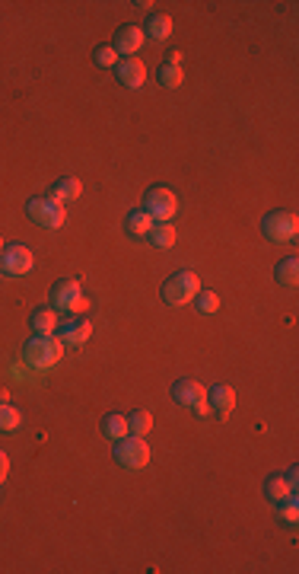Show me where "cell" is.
Wrapping results in <instances>:
<instances>
[{
	"mask_svg": "<svg viewBox=\"0 0 299 574\" xmlns=\"http://www.w3.org/2000/svg\"><path fill=\"white\" fill-rule=\"evenodd\" d=\"M115 459L124 469H143L150 463V446H146L143 437H121L115 440Z\"/></svg>",
	"mask_w": 299,
	"mask_h": 574,
	"instance_id": "8992f818",
	"label": "cell"
},
{
	"mask_svg": "<svg viewBox=\"0 0 299 574\" xmlns=\"http://www.w3.org/2000/svg\"><path fill=\"white\" fill-rule=\"evenodd\" d=\"M19 421H23V415H19L13 405H6V402H4V405H0V431H16Z\"/></svg>",
	"mask_w": 299,
	"mask_h": 574,
	"instance_id": "484cf974",
	"label": "cell"
},
{
	"mask_svg": "<svg viewBox=\"0 0 299 574\" xmlns=\"http://www.w3.org/2000/svg\"><path fill=\"white\" fill-rule=\"evenodd\" d=\"M150 427H153V415L150 412L137 408V412L127 415V431H131L134 437H146V434H150Z\"/></svg>",
	"mask_w": 299,
	"mask_h": 574,
	"instance_id": "44dd1931",
	"label": "cell"
},
{
	"mask_svg": "<svg viewBox=\"0 0 299 574\" xmlns=\"http://www.w3.org/2000/svg\"><path fill=\"white\" fill-rule=\"evenodd\" d=\"M6 475H10V456H6V453L0 450V482H4Z\"/></svg>",
	"mask_w": 299,
	"mask_h": 574,
	"instance_id": "f1b7e54d",
	"label": "cell"
},
{
	"mask_svg": "<svg viewBox=\"0 0 299 574\" xmlns=\"http://www.w3.org/2000/svg\"><path fill=\"white\" fill-rule=\"evenodd\" d=\"M156 77H159V83H163L165 89H175L178 83L184 80V70H182V64H178V61H165L163 67L156 70Z\"/></svg>",
	"mask_w": 299,
	"mask_h": 574,
	"instance_id": "ffe728a7",
	"label": "cell"
},
{
	"mask_svg": "<svg viewBox=\"0 0 299 574\" xmlns=\"http://www.w3.org/2000/svg\"><path fill=\"white\" fill-rule=\"evenodd\" d=\"M4 249H6V242H4V236H0V252H4Z\"/></svg>",
	"mask_w": 299,
	"mask_h": 574,
	"instance_id": "1f68e13d",
	"label": "cell"
},
{
	"mask_svg": "<svg viewBox=\"0 0 299 574\" xmlns=\"http://www.w3.org/2000/svg\"><path fill=\"white\" fill-rule=\"evenodd\" d=\"M261 230H264V236L274 242H293L299 233V217L293 214V210H271V214L261 220Z\"/></svg>",
	"mask_w": 299,
	"mask_h": 574,
	"instance_id": "277c9868",
	"label": "cell"
},
{
	"mask_svg": "<svg viewBox=\"0 0 299 574\" xmlns=\"http://www.w3.org/2000/svg\"><path fill=\"white\" fill-rule=\"evenodd\" d=\"M143 35L153 38V42H163V38H169L172 35V16H165V13H153V16L146 19Z\"/></svg>",
	"mask_w": 299,
	"mask_h": 574,
	"instance_id": "9a60e30c",
	"label": "cell"
},
{
	"mask_svg": "<svg viewBox=\"0 0 299 574\" xmlns=\"http://www.w3.org/2000/svg\"><path fill=\"white\" fill-rule=\"evenodd\" d=\"M143 29L140 26H121L118 32H115V45L112 48L118 51V55H134V51L143 48Z\"/></svg>",
	"mask_w": 299,
	"mask_h": 574,
	"instance_id": "8fae6325",
	"label": "cell"
},
{
	"mask_svg": "<svg viewBox=\"0 0 299 574\" xmlns=\"http://www.w3.org/2000/svg\"><path fill=\"white\" fill-rule=\"evenodd\" d=\"M93 61L99 64V67H115V64H118V51H115L112 45H102V48H95Z\"/></svg>",
	"mask_w": 299,
	"mask_h": 574,
	"instance_id": "4316f807",
	"label": "cell"
},
{
	"mask_svg": "<svg viewBox=\"0 0 299 574\" xmlns=\"http://www.w3.org/2000/svg\"><path fill=\"white\" fill-rule=\"evenodd\" d=\"M29 325H32L35 335H54L57 332V310H51V306H38V310L32 313Z\"/></svg>",
	"mask_w": 299,
	"mask_h": 574,
	"instance_id": "5bb4252c",
	"label": "cell"
},
{
	"mask_svg": "<svg viewBox=\"0 0 299 574\" xmlns=\"http://www.w3.org/2000/svg\"><path fill=\"white\" fill-rule=\"evenodd\" d=\"M201 291V278L194 271H175L169 281L163 284V297L169 306H184L194 300V293Z\"/></svg>",
	"mask_w": 299,
	"mask_h": 574,
	"instance_id": "7a4b0ae2",
	"label": "cell"
},
{
	"mask_svg": "<svg viewBox=\"0 0 299 574\" xmlns=\"http://www.w3.org/2000/svg\"><path fill=\"white\" fill-rule=\"evenodd\" d=\"M143 210L153 217V223H169L172 217L178 214V198L172 195L169 188L156 185V188L146 191V198H143Z\"/></svg>",
	"mask_w": 299,
	"mask_h": 574,
	"instance_id": "5b68a950",
	"label": "cell"
},
{
	"mask_svg": "<svg viewBox=\"0 0 299 574\" xmlns=\"http://www.w3.org/2000/svg\"><path fill=\"white\" fill-rule=\"evenodd\" d=\"M277 514H280V520H283V523H296L299 520V501H296V495L277 501Z\"/></svg>",
	"mask_w": 299,
	"mask_h": 574,
	"instance_id": "d4e9b609",
	"label": "cell"
},
{
	"mask_svg": "<svg viewBox=\"0 0 299 574\" xmlns=\"http://www.w3.org/2000/svg\"><path fill=\"white\" fill-rule=\"evenodd\" d=\"M86 306V300H83V291H80V281L74 278H64L57 281L54 287H51V310L57 313H76Z\"/></svg>",
	"mask_w": 299,
	"mask_h": 574,
	"instance_id": "52a82bcc",
	"label": "cell"
},
{
	"mask_svg": "<svg viewBox=\"0 0 299 574\" xmlns=\"http://www.w3.org/2000/svg\"><path fill=\"white\" fill-rule=\"evenodd\" d=\"M172 395H175V402H178V405L191 408L197 399H204V395H207V393H204V386H201V383H197V380H178L175 386H172Z\"/></svg>",
	"mask_w": 299,
	"mask_h": 574,
	"instance_id": "7c38bea8",
	"label": "cell"
},
{
	"mask_svg": "<svg viewBox=\"0 0 299 574\" xmlns=\"http://www.w3.org/2000/svg\"><path fill=\"white\" fill-rule=\"evenodd\" d=\"M264 495L271 497L274 504H277V501H283V497L296 495V491H293L290 485H286V478L280 475V472H274V475H271V478H267V482H264Z\"/></svg>",
	"mask_w": 299,
	"mask_h": 574,
	"instance_id": "ac0fdd59",
	"label": "cell"
},
{
	"mask_svg": "<svg viewBox=\"0 0 299 574\" xmlns=\"http://www.w3.org/2000/svg\"><path fill=\"white\" fill-rule=\"evenodd\" d=\"M6 399H10V393H6V389H0V405H4Z\"/></svg>",
	"mask_w": 299,
	"mask_h": 574,
	"instance_id": "4dcf8cb0",
	"label": "cell"
},
{
	"mask_svg": "<svg viewBox=\"0 0 299 574\" xmlns=\"http://www.w3.org/2000/svg\"><path fill=\"white\" fill-rule=\"evenodd\" d=\"M194 303H197V313H204V316H210V313L220 310V297H216L213 291H197Z\"/></svg>",
	"mask_w": 299,
	"mask_h": 574,
	"instance_id": "cb8c5ba5",
	"label": "cell"
},
{
	"mask_svg": "<svg viewBox=\"0 0 299 574\" xmlns=\"http://www.w3.org/2000/svg\"><path fill=\"white\" fill-rule=\"evenodd\" d=\"M191 412H194V415H197V418H204V415H207V412H210V402H207V395H204V399H197V402H194V405H191Z\"/></svg>",
	"mask_w": 299,
	"mask_h": 574,
	"instance_id": "83f0119b",
	"label": "cell"
},
{
	"mask_svg": "<svg viewBox=\"0 0 299 574\" xmlns=\"http://www.w3.org/2000/svg\"><path fill=\"white\" fill-rule=\"evenodd\" d=\"M102 434H105L108 440L127 437V415H105V418H102Z\"/></svg>",
	"mask_w": 299,
	"mask_h": 574,
	"instance_id": "d6986e66",
	"label": "cell"
},
{
	"mask_svg": "<svg viewBox=\"0 0 299 574\" xmlns=\"http://www.w3.org/2000/svg\"><path fill=\"white\" fill-rule=\"evenodd\" d=\"M80 191H83V182H80V179L67 176V179H57V182H54V188H51V198L64 204V201H74V198H80Z\"/></svg>",
	"mask_w": 299,
	"mask_h": 574,
	"instance_id": "2e32d148",
	"label": "cell"
},
{
	"mask_svg": "<svg viewBox=\"0 0 299 574\" xmlns=\"http://www.w3.org/2000/svg\"><path fill=\"white\" fill-rule=\"evenodd\" d=\"M35 259H32V249H25L23 242H13L0 252V271L4 274H13V278H23V274L32 271Z\"/></svg>",
	"mask_w": 299,
	"mask_h": 574,
	"instance_id": "ba28073f",
	"label": "cell"
},
{
	"mask_svg": "<svg viewBox=\"0 0 299 574\" xmlns=\"http://www.w3.org/2000/svg\"><path fill=\"white\" fill-rule=\"evenodd\" d=\"M207 402L210 408H216V412L229 415L235 408V389L233 386H223V383H216V386L207 389Z\"/></svg>",
	"mask_w": 299,
	"mask_h": 574,
	"instance_id": "4fadbf2b",
	"label": "cell"
},
{
	"mask_svg": "<svg viewBox=\"0 0 299 574\" xmlns=\"http://www.w3.org/2000/svg\"><path fill=\"white\" fill-rule=\"evenodd\" d=\"M23 354H25V361H29L32 367L48 370V367H54V364H61L64 342L57 335H38V338H32V342H25Z\"/></svg>",
	"mask_w": 299,
	"mask_h": 574,
	"instance_id": "6da1fadb",
	"label": "cell"
},
{
	"mask_svg": "<svg viewBox=\"0 0 299 574\" xmlns=\"http://www.w3.org/2000/svg\"><path fill=\"white\" fill-rule=\"evenodd\" d=\"M283 478H286V485H290V488L296 491V485H299V472H296V469H290V472H286Z\"/></svg>",
	"mask_w": 299,
	"mask_h": 574,
	"instance_id": "f546056e",
	"label": "cell"
},
{
	"mask_svg": "<svg viewBox=\"0 0 299 574\" xmlns=\"http://www.w3.org/2000/svg\"><path fill=\"white\" fill-rule=\"evenodd\" d=\"M61 342H67V344H86L89 342V335H93V325H89V319H64L61 325H57V332H54Z\"/></svg>",
	"mask_w": 299,
	"mask_h": 574,
	"instance_id": "30bf717a",
	"label": "cell"
},
{
	"mask_svg": "<svg viewBox=\"0 0 299 574\" xmlns=\"http://www.w3.org/2000/svg\"><path fill=\"white\" fill-rule=\"evenodd\" d=\"M115 77H118L121 86L140 89L146 80V67H143V61H137V57H121V61L115 64Z\"/></svg>",
	"mask_w": 299,
	"mask_h": 574,
	"instance_id": "9c48e42d",
	"label": "cell"
},
{
	"mask_svg": "<svg viewBox=\"0 0 299 574\" xmlns=\"http://www.w3.org/2000/svg\"><path fill=\"white\" fill-rule=\"evenodd\" d=\"M274 278H277V284H283V287H296V281H299V259H296V255L277 261V268H274Z\"/></svg>",
	"mask_w": 299,
	"mask_h": 574,
	"instance_id": "e0dca14e",
	"label": "cell"
},
{
	"mask_svg": "<svg viewBox=\"0 0 299 574\" xmlns=\"http://www.w3.org/2000/svg\"><path fill=\"white\" fill-rule=\"evenodd\" d=\"M150 227H153V217L146 214L143 208H140V210H131V214H127V230H131L134 236H146V233H150Z\"/></svg>",
	"mask_w": 299,
	"mask_h": 574,
	"instance_id": "603a6c76",
	"label": "cell"
},
{
	"mask_svg": "<svg viewBox=\"0 0 299 574\" xmlns=\"http://www.w3.org/2000/svg\"><path fill=\"white\" fill-rule=\"evenodd\" d=\"M150 242L156 249H169L172 242H175V230H172V223H153L150 227Z\"/></svg>",
	"mask_w": 299,
	"mask_h": 574,
	"instance_id": "7402d4cb",
	"label": "cell"
},
{
	"mask_svg": "<svg viewBox=\"0 0 299 574\" xmlns=\"http://www.w3.org/2000/svg\"><path fill=\"white\" fill-rule=\"evenodd\" d=\"M25 214H29L32 220H35L38 227H45V230H57V227H64V220H67V210H64V204L54 201L51 195L32 198V201L25 204Z\"/></svg>",
	"mask_w": 299,
	"mask_h": 574,
	"instance_id": "3957f363",
	"label": "cell"
}]
</instances>
